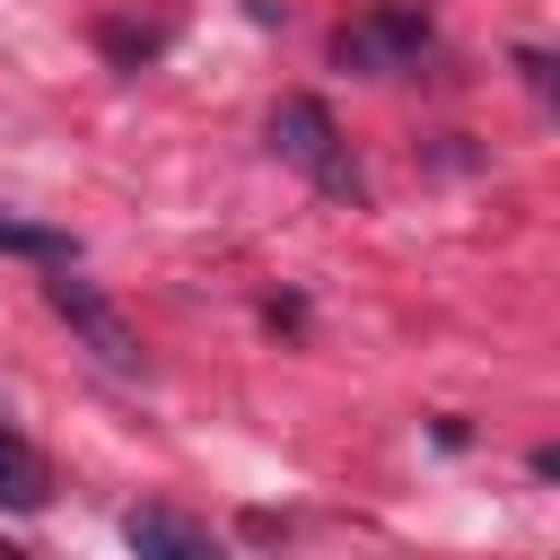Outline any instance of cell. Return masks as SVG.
<instances>
[{
  "label": "cell",
  "mask_w": 560,
  "mask_h": 560,
  "mask_svg": "<svg viewBox=\"0 0 560 560\" xmlns=\"http://www.w3.org/2000/svg\"><path fill=\"white\" fill-rule=\"evenodd\" d=\"M271 149H280L315 192H332V201H368V175H359L341 122H332L315 96H280V105H271Z\"/></svg>",
  "instance_id": "1"
},
{
  "label": "cell",
  "mask_w": 560,
  "mask_h": 560,
  "mask_svg": "<svg viewBox=\"0 0 560 560\" xmlns=\"http://www.w3.org/2000/svg\"><path fill=\"white\" fill-rule=\"evenodd\" d=\"M420 52H429V9L420 0H385V9H368L332 35V70H350V79H394Z\"/></svg>",
  "instance_id": "2"
},
{
  "label": "cell",
  "mask_w": 560,
  "mask_h": 560,
  "mask_svg": "<svg viewBox=\"0 0 560 560\" xmlns=\"http://www.w3.org/2000/svg\"><path fill=\"white\" fill-rule=\"evenodd\" d=\"M44 298H52V315H61V324H70V332H79V341L114 368V376H140V332H131V324L96 298V280H70V262H52Z\"/></svg>",
  "instance_id": "3"
},
{
  "label": "cell",
  "mask_w": 560,
  "mask_h": 560,
  "mask_svg": "<svg viewBox=\"0 0 560 560\" xmlns=\"http://www.w3.org/2000/svg\"><path fill=\"white\" fill-rule=\"evenodd\" d=\"M122 542H131L140 560H201V551H210V525H192V516H175V508H131V516H122Z\"/></svg>",
  "instance_id": "4"
},
{
  "label": "cell",
  "mask_w": 560,
  "mask_h": 560,
  "mask_svg": "<svg viewBox=\"0 0 560 560\" xmlns=\"http://www.w3.org/2000/svg\"><path fill=\"white\" fill-rule=\"evenodd\" d=\"M44 499H52V472H44V455H35V446L9 429V411H0V508H26V516H35Z\"/></svg>",
  "instance_id": "5"
},
{
  "label": "cell",
  "mask_w": 560,
  "mask_h": 560,
  "mask_svg": "<svg viewBox=\"0 0 560 560\" xmlns=\"http://www.w3.org/2000/svg\"><path fill=\"white\" fill-rule=\"evenodd\" d=\"M0 254H26V262H79V236H70V228H44V219L0 210Z\"/></svg>",
  "instance_id": "6"
},
{
  "label": "cell",
  "mask_w": 560,
  "mask_h": 560,
  "mask_svg": "<svg viewBox=\"0 0 560 560\" xmlns=\"http://www.w3.org/2000/svg\"><path fill=\"white\" fill-rule=\"evenodd\" d=\"M105 52L114 61H149V52H166V26H105Z\"/></svg>",
  "instance_id": "7"
}]
</instances>
